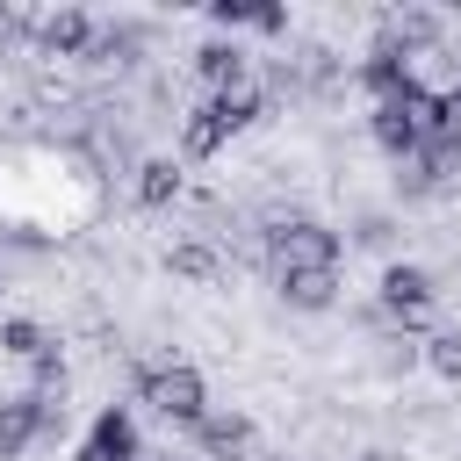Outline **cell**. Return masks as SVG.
I'll return each mask as SVG.
<instances>
[{
    "instance_id": "cell-19",
    "label": "cell",
    "mask_w": 461,
    "mask_h": 461,
    "mask_svg": "<svg viewBox=\"0 0 461 461\" xmlns=\"http://www.w3.org/2000/svg\"><path fill=\"white\" fill-rule=\"evenodd\" d=\"M360 461H396V454H382V447H367V454H360Z\"/></svg>"
},
{
    "instance_id": "cell-3",
    "label": "cell",
    "mask_w": 461,
    "mask_h": 461,
    "mask_svg": "<svg viewBox=\"0 0 461 461\" xmlns=\"http://www.w3.org/2000/svg\"><path fill=\"white\" fill-rule=\"evenodd\" d=\"M367 130H375V144H382L389 158H418V144L432 137V86H418V79H411L396 101H375Z\"/></svg>"
},
{
    "instance_id": "cell-6",
    "label": "cell",
    "mask_w": 461,
    "mask_h": 461,
    "mask_svg": "<svg viewBox=\"0 0 461 461\" xmlns=\"http://www.w3.org/2000/svg\"><path fill=\"white\" fill-rule=\"evenodd\" d=\"M144 447H137V418L122 411V403H108L101 418H94V432L79 439V454L72 461H137Z\"/></svg>"
},
{
    "instance_id": "cell-14",
    "label": "cell",
    "mask_w": 461,
    "mask_h": 461,
    "mask_svg": "<svg viewBox=\"0 0 461 461\" xmlns=\"http://www.w3.org/2000/svg\"><path fill=\"white\" fill-rule=\"evenodd\" d=\"M439 36H447V22L432 14V7H403V14H389V43L411 58V50H439Z\"/></svg>"
},
{
    "instance_id": "cell-2",
    "label": "cell",
    "mask_w": 461,
    "mask_h": 461,
    "mask_svg": "<svg viewBox=\"0 0 461 461\" xmlns=\"http://www.w3.org/2000/svg\"><path fill=\"white\" fill-rule=\"evenodd\" d=\"M137 396H144L166 425H180V432H194V425L209 418V389H202V375H194L187 360H158V367H144V375H137Z\"/></svg>"
},
{
    "instance_id": "cell-20",
    "label": "cell",
    "mask_w": 461,
    "mask_h": 461,
    "mask_svg": "<svg viewBox=\"0 0 461 461\" xmlns=\"http://www.w3.org/2000/svg\"><path fill=\"white\" fill-rule=\"evenodd\" d=\"M137 461H158V454H137Z\"/></svg>"
},
{
    "instance_id": "cell-16",
    "label": "cell",
    "mask_w": 461,
    "mask_h": 461,
    "mask_svg": "<svg viewBox=\"0 0 461 461\" xmlns=\"http://www.w3.org/2000/svg\"><path fill=\"white\" fill-rule=\"evenodd\" d=\"M166 267H173L180 281H223V252L202 245V238H180V245L166 252Z\"/></svg>"
},
{
    "instance_id": "cell-17",
    "label": "cell",
    "mask_w": 461,
    "mask_h": 461,
    "mask_svg": "<svg viewBox=\"0 0 461 461\" xmlns=\"http://www.w3.org/2000/svg\"><path fill=\"white\" fill-rule=\"evenodd\" d=\"M43 346H50V331H43L36 317H7V324H0V353H7V360H22V367H29Z\"/></svg>"
},
{
    "instance_id": "cell-13",
    "label": "cell",
    "mask_w": 461,
    "mask_h": 461,
    "mask_svg": "<svg viewBox=\"0 0 461 461\" xmlns=\"http://www.w3.org/2000/svg\"><path fill=\"white\" fill-rule=\"evenodd\" d=\"M288 310H331L339 303V267H303V274H274Z\"/></svg>"
},
{
    "instance_id": "cell-5",
    "label": "cell",
    "mask_w": 461,
    "mask_h": 461,
    "mask_svg": "<svg viewBox=\"0 0 461 461\" xmlns=\"http://www.w3.org/2000/svg\"><path fill=\"white\" fill-rule=\"evenodd\" d=\"M375 295H382V317H389L396 331H425V324H432V310H439L432 274H425V267H411V259H389V267H382V281H375Z\"/></svg>"
},
{
    "instance_id": "cell-18",
    "label": "cell",
    "mask_w": 461,
    "mask_h": 461,
    "mask_svg": "<svg viewBox=\"0 0 461 461\" xmlns=\"http://www.w3.org/2000/svg\"><path fill=\"white\" fill-rule=\"evenodd\" d=\"M418 353H425V367H432L439 382H461V331H432Z\"/></svg>"
},
{
    "instance_id": "cell-10",
    "label": "cell",
    "mask_w": 461,
    "mask_h": 461,
    "mask_svg": "<svg viewBox=\"0 0 461 461\" xmlns=\"http://www.w3.org/2000/svg\"><path fill=\"white\" fill-rule=\"evenodd\" d=\"M194 447H202L209 461H245V447H252V418H238V411H209V418L194 425Z\"/></svg>"
},
{
    "instance_id": "cell-12",
    "label": "cell",
    "mask_w": 461,
    "mask_h": 461,
    "mask_svg": "<svg viewBox=\"0 0 461 461\" xmlns=\"http://www.w3.org/2000/svg\"><path fill=\"white\" fill-rule=\"evenodd\" d=\"M209 22H216V29H259V36H281V29H288V7H274V0H216Z\"/></svg>"
},
{
    "instance_id": "cell-1",
    "label": "cell",
    "mask_w": 461,
    "mask_h": 461,
    "mask_svg": "<svg viewBox=\"0 0 461 461\" xmlns=\"http://www.w3.org/2000/svg\"><path fill=\"white\" fill-rule=\"evenodd\" d=\"M267 115V101L252 94V86H238V94H209L187 122H180V158H216L238 130H252Z\"/></svg>"
},
{
    "instance_id": "cell-7",
    "label": "cell",
    "mask_w": 461,
    "mask_h": 461,
    "mask_svg": "<svg viewBox=\"0 0 461 461\" xmlns=\"http://www.w3.org/2000/svg\"><path fill=\"white\" fill-rule=\"evenodd\" d=\"M29 29H36V43H43L50 58H86V43H94V14H86V7H50V14H36Z\"/></svg>"
},
{
    "instance_id": "cell-9",
    "label": "cell",
    "mask_w": 461,
    "mask_h": 461,
    "mask_svg": "<svg viewBox=\"0 0 461 461\" xmlns=\"http://www.w3.org/2000/svg\"><path fill=\"white\" fill-rule=\"evenodd\" d=\"M411 79H418V72H411V58H403V50L389 43V36H382V43H375V50L360 58V86H367L375 101H396V94H403Z\"/></svg>"
},
{
    "instance_id": "cell-15",
    "label": "cell",
    "mask_w": 461,
    "mask_h": 461,
    "mask_svg": "<svg viewBox=\"0 0 461 461\" xmlns=\"http://www.w3.org/2000/svg\"><path fill=\"white\" fill-rule=\"evenodd\" d=\"M180 180H187L180 158H144L137 166V202L144 209H166V202H180Z\"/></svg>"
},
{
    "instance_id": "cell-11",
    "label": "cell",
    "mask_w": 461,
    "mask_h": 461,
    "mask_svg": "<svg viewBox=\"0 0 461 461\" xmlns=\"http://www.w3.org/2000/svg\"><path fill=\"white\" fill-rule=\"evenodd\" d=\"M43 439V411H36V396L22 389V396H0V461H14V454H29Z\"/></svg>"
},
{
    "instance_id": "cell-4",
    "label": "cell",
    "mask_w": 461,
    "mask_h": 461,
    "mask_svg": "<svg viewBox=\"0 0 461 461\" xmlns=\"http://www.w3.org/2000/svg\"><path fill=\"white\" fill-rule=\"evenodd\" d=\"M267 267H274V274L339 267V230L317 223V216H281V223H267Z\"/></svg>"
},
{
    "instance_id": "cell-8",
    "label": "cell",
    "mask_w": 461,
    "mask_h": 461,
    "mask_svg": "<svg viewBox=\"0 0 461 461\" xmlns=\"http://www.w3.org/2000/svg\"><path fill=\"white\" fill-rule=\"evenodd\" d=\"M194 72L209 79V94H238V86H252V58H245L238 43H223V36H209V43L194 50Z\"/></svg>"
}]
</instances>
